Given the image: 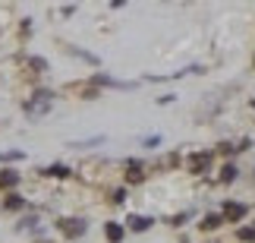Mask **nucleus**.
<instances>
[{
    "instance_id": "obj_13",
    "label": "nucleus",
    "mask_w": 255,
    "mask_h": 243,
    "mask_svg": "<svg viewBox=\"0 0 255 243\" xmlns=\"http://www.w3.org/2000/svg\"><path fill=\"white\" fill-rule=\"evenodd\" d=\"M240 240H246V243H255V221L249 228H240Z\"/></svg>"
},
{
    "instance_id": "obj_4",
    "label": "nucleus",
    "mask_w": 255,
    "mask_h": 243,
    "mask_svg": "<svg viewBox=\"0 0 255 243\" xmlns=\"http://www.w3.org/2000/svg\"><path fill=\"white\" fill-rule=\"evenodd\" d=\"M221 218L224 221H243V218H246V206H240V202H227L224 212H221Z\"/></svg>"
},
{
    "instance_id": "obj_12",
    "label": "nucleus",
    "mask_w": 255,
    "mask_h": 243,
    "mask_svg": "<svg viewBox=\"0 0 255 243\" xmlns=\"http://www.w3.org/2000/svg\"><path fill=\"white\" fill-rule=\"evenodd\" d=\"M22 206H25L22 196H16V193H9V196H6V209L9 212H16V209H22Z\"/></svg>"
},
{
    "instance_id": "obj_3",
    "label": "nucleus",
    "mask_w": 255,
    "mask_h": 243,
    "mask_svg": "<svg viewBox=\"0 0 255 243\" xmlns=\"http://www.w3.org/2000/svg\"><path fill=\"white\" fill-rule=\"evenodd\" d=\"M208 164H211V152L192 155V158H189V174H205V171H208Z\"/></svg>"
},
{
    "instance_id": "obj_7",
    "label": "nucleus",
    "mask_w": 255,
    "mask_h": 243,
    "mask_svg": "<svg viewBox=\"0 0 255 243\" xmlns=\"http://www.w3.org/2000/svg\"><path fill=\"white\" fill-rule=\"evenodd\" d=\"M132 231H148L151 228V218L148 215H129V221H126Z\"/></svg>"
},
{
    "instance_id": "obj_9",
    "label": "nucleus",
    "mask_w": 255,
    "mask_h": 243,
    "mask_svg": "<svg viewBox=\"0 0 255 243\" xmlns=\"http://www.w3.org/2000/svg\"><path fill=\"white\" fill-rule=\"evenodd\" d=\"M221 225H224L221 215H205L202 218V231H214V228H221Z\"/></svg>"
},
{
    "instance_id": "obj_14",
    "label": "nucleus",
    "mask_w": 255,
    "mask_h": 243,
    "mask_svg": "<svg viewBox=\"0 0 255 243\" xmlns=\"http://www.w3.org/2000/svg\"><path fill=\"white\" fill-rule=\"evenodd\" d=\"M123 199H126V190H117V193H114V199H111V202H117V206H120V202H123Z\"/></svg>"
},
{
    "instance_id": "obj_11",
    "label": "nucleus",
    "mask_w": 255,
    "mask_h": 243,
    "mask_svg": "<svg viewBox=\"0 0 255 243\" xmlns=\"http://www.w3.org/2000/svg\"><path fill=\"white\" fill-rule=\"evenodd\" d=\"M221 180H224V183H233V180H237V168H233V164H224Z\"/></svg>"
},
{
    "instance_id": "obj_2",
    "label": "nucleus",
    "mask_w": 255,
    "mask_h": 243,
    "mask_svg": "<svg viewBox=\"0 0 255 243\" xmlns=\"http://www.w3.org/2000/svg\"><path fill=\"white\" fill-rule=\"evenodd\" d=\"M57 228H60V234H63V237H70V240L82 237L85 231H88V225H85L82 218H60V221H57Z\"/></svg>"
},
{
    "instance_id": "obj_1",
    "label": "nucleus",
    "mask_w": 255,
    "mask_h": 243,
    "mask_svg": "<svg viewBox=\"0 0 255 243\" xmlns=\"http://www.w3.org/2000/svg\"><path fill=\"white\" fill-rule=\"evenodd\" d=\"M51 101H54V92H47V89L35 92V95H32V101H25V114H28V117L47 114V108H51Z\"/></svg>"
},
{
    "instance_id": "obj_10",
    "label": "nucleus",
    "mask_w": 255,
    "mask_h": 243,
    "mask_svg": "<svg viewBox=\"0 0 255 243\" xmlns=\"http://www.w3.org/2000/svg\"><path fill=\"white\" fill-rule=\"evenodd\" d=\"M44 177H60V180H63V177H70V168H63V164H54V168L44 171Z\"/></svg>"
},
{
    "instance_id": "obj_5",
    "label": "nucleus",
    "mask_w": 255,
    "mask_h": 243,
    "mask_svg": "<svg viewBox=\"0 0 255 243\" xmlns=\"http://www.w3.org/2000/svg\"><path fill=\"white\" fill-rule=\"evenodd\" d=\"M142 180H145L142 161H129V164H126V183H142Z\"/></svg>"
},
{
    "instance_id": "obj_8",
    "label": "nucleus",
    "mask_w": 255,
    "mask_h": 243,
    "mask_svg": "<svg viewBox=\"0 0 255 243\" xmlns=\"http://www.w3.org/2000/svg\"><path fill=\"white\" fill-rule=\"evenodd\" d=\"M19 183V174L16 171H0V190H9Z\"/></svg>"
},
{
    "instance_id": "obj_6",
    "label": "nucleus",
    "mask_w": 255,
    "mask_h": 243,
    "mask_svg": "<svg viewBox=\"0 0 255 243\" xmlns=\"http://www.w3.org/2000/svg\"><path fill=\"white\" fill-rule=\"evenodd\" d=\"M104 237L111 240V243H120V240H123V228L117 225V221H107V228H104Z\"/></svg>"
}]
</instances>
